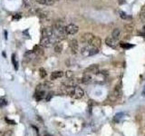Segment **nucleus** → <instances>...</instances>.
<instances>
[{
    "label": "nucleus",
    "mask_w": 145,
    "mask_h": 136,
    "mask_svg": "<svg viewBox=\"0 0 145 136\" xmlns=\"http://www.w3.org/2000/svg\"><path fill=\"white\" fill-rule=\"evenodd\" d=\"M54 35L56 36V38L58 39V41H61L63 39H65L67 36L66 32H65V26H63V24L62 22L58 21L52 27Z\"/></svg>",
    "instance_id": "1"
},
{
    "label": "nucleus",
    "mask_w": 145,
    "mask_h": 136,
    "mask_svg": "<svg viewBox=\"0 0 145 136\" xmlns=\"http://www.w3.org/2000/svg\"><path fill=\"white\" fill-rule=\"evenodd\" d=\"M65 92L69 96H71L74 99H81L84 97V91L78 85L74 86H69V87H65Z\"/></svg>",
    "instance_id": "2"
},
{
    "label": "nucleus",
    "mask_w": 145,
    "mask_h": 136,
    "mask_svg": "<svg viewBox=\"0 0 145 136\" xmlns=\"http://www.w3.org/2000/svg\"><path fill=\"white\" fill-rule=\"evenodd\" d=\"M99 53V48L93 46L91 45H86L81 49V54L84 57H88V56H93Z\"/></svg>",
    "instance_id": "3"
},
{
    "label": "nucleus",
    "mask_w": 145,
    "mask_h": 136,
    "mask_svg": "<svg viewBox=\"0 0 145 136\" xmlns=\"http://www.w3.org/2000/svg\"><path fill=\"white\" fill-rule=\"evenodd\" d=\"M60 42L58 41V39L54 36V37H49V36H42L40 40V45L43 47H45V48H48L51 47L53 45H55V43Z\"/></svg>",
    "instance_id": "4"
},
{
    "label": "nucleus",
    "mask_w": 145,
    "mask_h": 136,
    "mask_svg": "<svg viewBox=\"0 0 145 136\" xmlns=\"http://www.w3.org/2000/svg\"><path fill=\"white\" fill-rule=\"evenodd\" d=\"M46 95V91L44 88V84H38L37 87L36 89V94H35V98L36 99V101H41L43 100Z\"/></svg>",
    "instance_id": "5"
},
{
    "label": "nucleus",
    "mask_w": 145,
    "mask_h": 136,
    "mask_svg": "<svg viewBox=\"0 0 145 136\" xmlns=\"http://www.w3.org/2000/svg\"><path fill=\"white\" fill-rule=\"evenodd\" d=\"M122 96V88H121V83L118 85H116L115 88L114 89V91L111 92V94H110V99L111 101H116L117 99L121 98Z\"/></svg>",
    "instance_id": "6"
},
{
    "label": "nucleus",
    "mask_w": 145,
    "mask_h": 136,
    "mask_svg": "<svg viewBox=\"0 0 145 136\" xmlns=\"http://www.w3.org/2000/svg\"><path fill=\"white\" fill-rule=\"evenodd\" d=\"M79 31V27L74 24H69L67 26H65V32L67 35H75Z\"/></svg>",
    "instance_id": "7"
},
{
    "label": "nucleus",
    "mask_w": 145,
    "mask_h": 136,
    "mask_svg": "<svg viewBox=\"0 0 145 136\" xmlns=\"http://www.w3.org/2000/svg\"><path fill=\"white\" fill-rule=\"evenodd\" d=\"M93 35L91 34V33H85L81 36V42L83 44H85V45H90V43L92 42L93 38Z\"/></svg>",
    "instance_id": "8"
},
{
    "label": "nucleus",
    "mask_w": 145,
    "mask_h": 136,
    "mask_svg": "<svg viewBox=\"0 0 145 136\" xmlns=\"http://www.w3.org/2000/svg\"><path fill=\"white\" fill-rule=\"evenodd\" d=\"M99 72V65L98 64H92L89 67H87L84 71V74H88V75H96Z\"/></svg>",
    "instance_id": "9"
},
{
    "label": "nucleus",
    "mask_w": 145,
    "mask_h": 136,
    "mask_svg": "<svg viewBox=\"0 0 145 136\" xmlns=\"http://www.w3.org/2000/svg\"><path fill=\"white\" fill-rule=\"evenodd\" d=\"M70 48H71V51L73 54H76L79 50V44H78V41L76 39H72L70 41Z\"/></svg>",
    "instance_id": "10"
},
{
    "label": "nucleus",
    "mask_w": 145,
    "mask_h": 136,
    "mask_svg": "<svg viewBox=\"0 0 145 136\" xmlns=\"http://www.w3.org/2000/svg\"><path fill=\"white\" fill-rule=\"evenodd\" d=\"M91 45H93V46L96 47V48H100L102 45V40L100 37H98V36H93V40H92V42L90 43Z\"/></svg>",
    "instance_id": "11"
},
{
    "label": "nucleus",
    "mask_w": 145,
    "mask_h": 136,
    "mask_svg": "<svg viewBox=\"0 0 145 136\" xmlns=\"http://www.w3.org/2000/svg\"><path fill=\"white\" fill-rule=\"evenodd\" d=\"M42 36H49V37H54L55 36L54 35L53 32V29L50 27H46V28H43L42 29ZM56 37V36H55Z\"/></svg>",
    "instance_id": "12"
},
{
    "label": "nucleus",
    "mask_w": 145,
    "mask_h": 136,
    "mask_svg": "<svg viewBox=\"0 0 145 136\" xmlns=\"http://www.w3.org/2000/svg\"><path fill=\"white\" fill-rule=\"evenodd\" d=\"M63 73L62 72V71H55V72H53L52 74H51V80H56V79H59L61 78V77H63Z\"/></svg>",
    "instance_id": "13"
},
{
    "label": "nucleus",
    "mask_w": 145,
    "mask_h": 136,
    "mask_svg": "<svg viewBox=\"0 0 145 136\" xmlns=\"http://www.w3.org/2000/svg\"><path fill=\"white\" fill-rule=\"evenodd\" d=\"M105 44L110 47L116 48V40H114L112 37H107L105 39Z\"/></svg>",
    "instance_id": "14"
},
{
    "label": "nucleus",
    "mask_w": 145,
    "mask_h": 136,
    "mask_svg": "<svg viewBox=\"0 0 145 136\" xmlns=\"http://www.w3.org/2000/svg\"><path fill=\"white\" fill-rule=\"evenodd\" d=\"M82 83H90L91 82L93 81V77H92V75H88V74H84V76L82 77Z\"/></svg>",
    "instance_id": "15"
},
{
    "label": "nucleus",
    "mask_w": 145,
    "mask_h": 136,
    "mask_svg": "<svg viewBox=\"0 0 145 136\" xmlns=\"http://www.w3.org/2000/svg\"><path fill=\"white\" fill-rule=\"evenodd\" d=\"M36 2L38 4H41V5H44V6H53V5H55V0H36Z\"/></svg>",
    "instance_id": "16"
},
{
    "label": "nucleus",
    "mask_w": 145,
    "mask_h": 136,
    "mask_svg": "<svg viewBox=\"0 0 145 136\" xmlns=\"http://www.w3.org/2000/svg\"><path fill=\"white\" fill-rule=\"evenodd\" d=\"M120 36H121V30L119 29V28H115V29L112 31V33H111V37L116 41L120 38Z\"/></svg>",
    "instance_id": "17"
},
{
    "label": "nucleus",
    "mask_w": 145,
    "mask_h": 136,
    "mask_svg": "<svg viewBox=\"0 0 145 136\" xmlns=\"http://www.w3.org/2000/svg\"><path fill=\"white\" fill-rule=\"evenodd\" d=\"M63 45L61 44V42H57L55 44V53H61L63 51Z\"/></svg>",
    "instance_id": "18"
},
{
    "label": "nucleus",
    "mask_w": 145,
    "mask_h": 136,
    "mask_svg": "<svg viewBox=\"0 0 145 136\" xmlns=\"http://www.w3.org/2000/svg\"><path fill=\"white\" fill-rule=\"evenodd\" d=\"M23 2L25 7L27 8H31L34 7V0H23Z\"/></svg>",
    "instance_id": "19"
},
{
    "label": "nucleus",
    "mask_w": 145,
    "mask_h": 136,
    "mask_svg": "<svg viewBox=\"0 0 145 136\" xmlns=\"http://www.w3.org/2000/svg\"><path fill=\"white\" fill-rule=\"evenodd\" d=\"M0 136H14V132L12 130H7V131H1Z\"/></svg>",
    "instance_id": "20"
},
{
    "label": "nucleus",
    "mask_w": 145,
    "mask_h": 136,
    "mask_svg": "<svg viewBox=\"0 0 145 136\" xmlns=\"http://www.w3.org/2000/svg\"><path fill=\"white\" fill-rule=\"evenodd\" d=\"M119 14H120V17L123 20H130L132 19V16L127 15L125 12H122V11H119Z\"/></svg>",
    "instance_id": "21"
},
{
    "label": "nucleus",
    "mask_w": 145,
    "mask_h": 136,
    "mask_svg": "<svg viewBox=\"0 0 145 136\" xmlns=\"http://www.w3.org/2000/svg\"><path fill=\"white\" fill-rule=\"evenodd\" d=\"M11 60H12L13 65H14L15 69V70H17V69H18V64H17V58H15V54H13L12 55V58H11Z\"/></svg>",
    "instance_id": "22"
},
{
    "label": "nucleus",
    "mask_w": 145,
    "mask_h": 136,
    "mask_svg": "<svg viewBox=\"0 0 145 136\" xmlns=\"http://www.w3.org/2000/svg\"><path fill=\"white\" fill-rule=\"evenodd\" d=\"M120 46L123 49H129V48H132L133 47V45H131V44H128V43H124V42H121L120 43Z\"/></svg>",
    "instance_id": "23"
},
{
    "label": "nucleus",
    "mask_w": 145,
    "mask_h": 136,
    "mask_svg": "<svg viewBox=\"0 0 145 136\" xmlns=\"http://www.w3.org/2000/svg\"><path fill=\"white\" fill-rule=\"evenodd\" d=\"M6 105H7V100L5 97L0 98V108H3Z\"/></svg>",
    "instance_id": "24"
},
{
    "label": "nucleus",
    "mask_w": 145,
    "mask_h": 136,
    "mask_svg": "<svg viewBox=\"0 0 145 136\" xmlns=\"http://www.w3.org/2000/svg\"><path fill=\"white\" fill-rule=\"evenodd\" d=\"M133 29H134V27H133V25H131V24H128V25H126L125 26V30H126L127 32H133Z\"/></svg>",
    "instance_id": "25"
},
{
    "label": "nucleus",
    "mask_w": 145,
    "mask_h": 136,
    "mask_svg": "<svg viewBox=\"0 0 145 136\" xmlns=\"http://www.w3.org/2000/svg\"><path fill=\"white\" fill-rule=\"evenodd\" d=\"M39 72H40V76H41V78H44V77H45V76L47 75L46 71L44 70V68H40Z\"/></svg>",
    "instance_id": "26"
},
{
    "label": "nucleus",
    "mask_w": 145,
    "mask_h": 136,
    "mask_svg": "<svg viewBox=\"0 0 145 136\" xmlns=\"http://www.w3.org/2000/svg\"><path fill=\"white\" fill-rule=\"evenodd\" d=\"M65 76L67 77L68 79L74 78V73L72 72V71H67V72L65 73Z\"/></svg>",
    "instance_id": "27"
},
{
    "label": "nucleus",
    "mask_w": 145,
    "mask_h": 136,
    "mask_svg": "<svg viewBox=\"0 0 145 136\" xmlns=\"http://www.w3.org/2000/svg\"><path fill=\"white\" fill-rule=\"evenodd\" d=\"M53 96V92H49V93H46V95H45V100L48 102V101H50V99L52 98Z\"/></svg>",
    "instance_id": "28"
},
{
    "label": "nucleus",
    "mask_w": 145,
    "mask_h": 136,
    "mask_svg": "<svg viewBox=\"0 0 145 136\" xmlns=\"http://www.w3.org/2000/svg\"><path fill=\"white\" fill-rule=\"evenodd\" d=\"M140 17H141V20L142 22H145V11H142L140 15Z\"/></svg>",
    "instance_id": "29"
},
{
    "label": "nucleus",
    "mask_w": 145,
    "mask_h": 136,
    "mask_svg": "<svg viewBox=\"0 0 145 136\" xmlns=\"http://www.w3.org/2000/svg\"><path fill=\"white\" fill-rule=\"evenodd\" d=\"M21 18V15L20 14H15L14 16H13V19H15V20H18Z\"/></svg>",
    "instance_id": "30"
},
{
    "label": "nucleus",
    "mask_w": 145,
    "mask_h": 136,
    "mask_svg": "<svg viewBox=\"0 0 145 136\" xmlns=\"http://www.w3.org/2000/svg\"><path fill=\"white\" fill-rule=\"evenodd\" d=\"M6 120L7 123H8V124H15V121H12V120H9V119H7V118H6Z\"/></svg>",
    "instance_id": "31"
},
{
    "label": "nucleus",
    "mask_w": 145,
    "mask_h": 136,
    "mask_svg": "<svg viewBox=\"0 0 145 136\" xmlns=\"http://www.w3.org/2000/svg\"><path fill=\"white\" fill-rule=\"evenodd\" d=\"M126 3V0H119V4L122 5V4H125Z\"/></svg>",
    "instance_id": "32"
},
{
    "label": "nucleus",
    "mask_w": 145,
    "mask_h": 136,
    "mask_svg": "<svg viewBox=\"0 0 145 136\" xmlns=\"http://www.w3.org/2000/svg\"><path fill=\"white\" fill-rule=\"evenodd\" d=\"M142 95L145 96V88H144V90H143V92H142Z\"/></svg>",
    "instance_id": "33"
},
{
    "label": "nucleus",
    "mask_w": 145,
    "mask_h": 136,
    "mask_svg": "<svg viewBox=\"0 0 145 136\" xmlns=\"http://www.w3.org/2000/svg\"><path fill=\"white\" fill-rule=\"evenodd\" d=\"M142 31L145 33V26H143V27H142Z\"/></svg>",
    "instance_id": "34"
},
{
    "label": "nucleus",
    "mask_w": 145,
    "mask_h": 136,
    "mask_svg": "<svg viewBox=\"0 0 145 136\" xmlns=\"http://www.w3.org/2000/svg\"><path fill=\"white\" fill-rule=\"evenodd\" d=\"M45 136H50V135H45Z\"/></svg>",
    "instance_id": "35"
}]
</instances>
